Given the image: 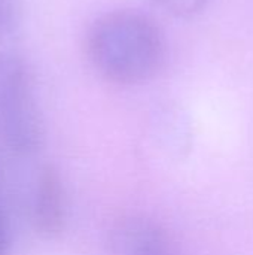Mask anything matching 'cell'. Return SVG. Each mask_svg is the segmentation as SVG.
Listing matches in <instances>:
<instances>
[{"label": "cell", "mask_w": 253, "mask_h": 255, "mask_svg": "<svg viewBox=\"0 0 253 255\" xmlns=\"http://www.w3.org/2000/svg\"><path fill=\"white\" fill-rule=\"evenodd\" d=\"M86 54L104 79L118 85H137L160 72L166 43L152 18L139 10L121 9L104 13L91 25Z\"/></svg>", "instance_id": "cell-1"}, {"label": "cell", "mask_w": 253, "mask_h": 255, "mask_svg": "<svg viewBox=\"0 0 253 255\" xmlns=\"http://www.w3.org/2000/svg\"><path fill=\"white\" fill-rule=\"evenodd\" d=\"M0 137L18 152H33L42 142V121L24 63L0 54Z\"/></svg>", "instance_id": "cell-2"}, {"label": "cell", "mask_w": 253, "mask_h": 255, "mask_svg": "<svg viewBox=\"0 0 253 255\" xmlns=\"http://www.w3.org/2000/svg\"><path fill=\"white\" fill-rule=\"evenodd\" d=\"M109 248L112 255H183L171 232L145 214L118 218L109 232Z\"/></svg>", "instance_id": "cell-3"}, {"label": "cell", "mask_w": 253, "mask_h": 255, "mask_svg": "<svg viewBox=\"0 0 253 255\" xmlns=\"http://www.w3.org/2000/svg\"><path fill=\"white\" fill-rule=\"evenodd\" d=\"M33 221L36 230L45 238L60 236L67 223V199L63 179L52 166L42 169L33 199Z\"/></svg>", "instance_id": "cell-4"}, {"label": "cell", "mask_w": 253, "mask_h": 255, "mask_svg": "<svg viewBox=\"0 0 253 255\" xmlns=\"http://www.w3.org/2000/svg\"><path fill=\"white\" fill-rule=\"evenodd\" d=\"M167 13L176 18H192L203 12L209 0H155Z\"/></svg>", "instance_id": "cell-5"}, {"label": "cell", "mask_w": 253, "mask_h": 255, "mask_svg": "<svg viewBox=\"0 0 253 255\" xmlns=\"http://www.w3.org/2000/svg\"><path fill=\"white\" fill-rule=\"evenodd\" d=\"M18 0H0V37L10 34L19 22Z\"/></svg>", "instance_id": "cell-6"}, {"label": "cell", "mask_w": 253, "mask_h": 255, "mask_svg": "<svg viewBox=\"0 0 253 255\" xmlns=\"http://www.w3.org/2000/svg\"><path fill=\"white\" fill-rule=\"evenodd\" d=\"M7 242H9L7 220H6V215H4V212L1 209V205H0V255H4V253H6Z\"/></svg>", "instance_id": "cell-7"}]
</instances>
